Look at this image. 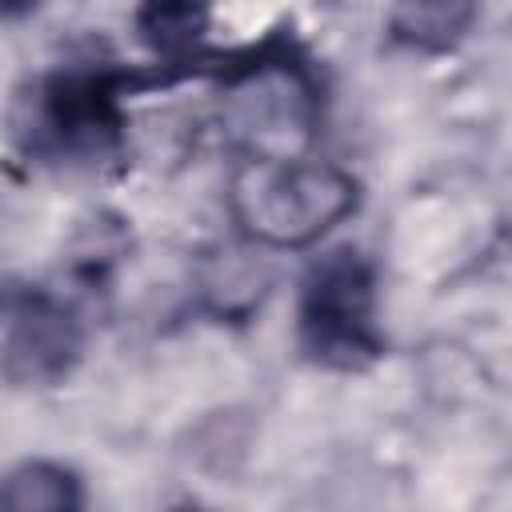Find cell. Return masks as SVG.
<instances>
[{"label":"cell","instance_id":"6da1fadb","mask_svg":"<svg viewBox=\"0 0 512 512\" xmlns=\"http://www.w3.org/2000/svg\"><path fill=\"white\" fill-rule=\"evenodd\" d=\"M236 224L264 248H304L360 204V184L324 160H244L228 188Z\"/></svg>","mask_w":512,"mask_h":512},{"label":"cell","instance_id":"7a4b0ae2","mask_svg":"<svg viewBox=\"0 0 512 512\" xmlns=\"http://www.w3.org/2000/svg\"><path fill=\"white\" fill-rule=\"evenodd\" d=\"M220 120L248 160H304L320 124V88L300 56L268 44L224 72Z\"/></svg>","mask_w":512,"mask_h":512},{"label":"cell","instance_id":"3957f363","mask_svg":"<svg viewBox=\"0 0 512 512\" xmlns=\"http://www.w3.org/2000/svg\"><path fill=\"white\" fill-rule=\"evenodd\" d=\"M300 348L308 360L340 372L380 360L376 272L356 248H332L308 268L300 284Z\"/></svg>","mask_w":512,"mask_h":512},{"label":"cell","instance_id":"277c9868","mask_svg":"<svg viewBox=\"0 0 512 512\" xmlns=\"http://www.w3.org/2000/svg\"><path fill=\"white\" fill-rule=\"evenodd\" d=\"M124 84L120 68H72L56 72L36 92V116H28V148H48L56 156H108L124 140Z\"/></svg>","mask_w":512,"mask_h":512},{"label":"cell","instance_id":"5b68a950","mask_svg":"<svg viewBox=\"0 0 512 512\" xmlns=\"http://www.w3.org/2000/svg\"><path fill=\"white\" fill-rule=\"evenodd\" d=\"M84 352L76 312L44 288L12 284L4 292V380L16 388H44L64 380Z\"/></svg>","mask_w":512,"mask_h":512},{"label":"cell","instance_id":"8992f818","mask_svg":"<svg viewBox=\"0 0 512 512\" xmlns=\"http://www.w3.org/2000/svg\"><path fill=\"white\" fill-rule=\"evenodd\" d=\"M4 512H84V484L72 468L56 460H24L8 472Z\"/></svg>","mask_w":512,"mask_h":512},{"label":"cell","instance_id":"52a82bcc","mask_svg":"<svg viewBox=\"0 0 512 512\" xmlns=\"http://www.w3.org/2000/svg\"><path fill=\"white\" fill-rule=\"evenodd\" d=\"M472 20V4H400L388 16V36L416 52H448L468 36Z\"/></svg>","mask_w":512,"mask_h":512},{"label":"cell","instance_id":"ba28073f","mask_svg":"<svg viewBox=\"0 0 512 512\" xmlns=\"http://www.w3.org/2000/svg\"><path fill=\"white\" fill-rule=\"evenodd\" d=\"M208 20H212L208 8H196V4H148L136 12V28L144 44L156 48L172 68L196 52V44L208 32Z\"/></svg>","mask_w":512,"mask_h":512},{"label":"cell","instance_id":"9c48e42d","mask_svg":"<svg viewBox=\"0 0 512 512\" xmlns=\"http://www.w3.org/2000/svg\"><path fill=\"white\" fill-rule=\"evenodd\" d=\"M264 288L268 272L252 264L244 252H224V260H216L212 276L204 280V296L216 316H244L252 304H260Z\"/></svg>","mask_w":512,"mask_h":512},{"label":"cell","instance_id":"30bf717a","mask_svg":"<svg viewBox=\"0 0 512 512\" xmlns=\"http://www.w3.org/2000/svg\"><path fill=\"white\" fill-rule=\"evenodd\" d=\"M176 512H200V508H176Z\"/></svg>","mask_w":512,"mask_h":512}]
</instances>
